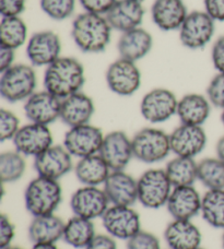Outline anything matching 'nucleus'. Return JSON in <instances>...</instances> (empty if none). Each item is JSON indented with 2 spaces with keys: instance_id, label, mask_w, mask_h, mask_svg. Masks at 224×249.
<instances>
[{
  "instance_id": "nucleus-1",
  "label": "nucleus",
  "mask_w": 224,
  "mask_h": 249,
  "mask_svg": "<svg viewBox=\"0 0 224 249\" xmlns=\"http://www.w3.org/2000/svg\"><path fill=\"white\" fill-rule=\"evenodd\" d=\"M84 83L86 69L75 57L61 56L45 68L44 89L60 100L82 91Z\"/></svg>"
},
{
  "instance_id": "nucleus-2",
  "label": "nucleus",
  "mask_w": 224,
  "mask_h": 249,
  "mask_svg": "<svg viewBox=\"0 0 224 249\" xmlns=\"http://www.w3.org/2000/svg\"><path fill=\"white\" fill-rule=\"evenodd\" d=\"M113 29L105 16L82 12L71 24V38L84 54H100L109 47Z\"/></svg>"
},
{
  "instance_id": "nucleus-3",
  "label": "nucleus",
  "mask_w": 224,
  "mask_h": 249,
  "mask_svg": "<svg viewBox=\"0 0 224 249\" xmlns=\"http://www.w3.org/2000/svg\"><path fill=\"white\" fill-rule=\"evenodd\" d=\"M62 196L59 180L37 175L25 187L24 206L32 216L53 214L61 204Z\"/></svg>"
},
{
  "instance_id": "nucleus-4",
  "label": "nucleus",
  "mask_w": 224,
  "mask_h": 249,
  "mask_svg": "<svg viewBox=\"0 0 224 249\" xmlns=\"http://www.w3.org/2000/svg\"><path fill=\"white\" fill-rule=\"evenodd\" d=\"M37 87V71L30 64H16L0 72V95L8 103H24Z\"/></svg>"
},
{
  "instance_id": "nucleus-5",
  "label": "nucleus",
  "mask_w": 224,
  "mask_h": 249,
  "mask_svg": "<svg viewBox=\"0 0 224 249\" xmlns=\"http://www.w3.org/2000/svg\"><path fill=\"white\" fill-rule=\"evenodd\" d=\"M133 158L145 164L163 162L172 153L169 133L156 127L139 129L131 137Z\"/></svg>"
},
{
  "instance_id": "nucleus-6",
  "label": "nucleus",
  "mask_w": 224,
  "mask_h": 249,
  "mask_svg": "<svg viewBox=\"0 0 224 249\" xmlns=\"http://www.w3.org/2000/svg\"><path fill=\"white\" fill-rule=\"evenodd\" d=\"M138 202L143 208L156 210L167 206L173 190L164 168H149L137 178Z\"/></svg>"
},
{
  "instance_id": "nucleus-7",
  "label": "nucleus",
  "mask_w": 224,
  "mask_h": 249,
  "mask_svg": "<svg viewBox=\"0 0 224 249\" xmlns=\"http://www.w3.org/2000/svg\"><path fill=\"white\" fill-rule=\"evenodd\" d=\"M216 23L205 10L189 12L178 30L182 45L190 51H199L207 47L216 33Z\"/></svg>"
},
{
  "instance_id": "nucleus-8",
  "label": "nucleus",
  "mask_w": 224,
  "mask_h": 249,
  "mask_svg": "<svg viewBox=\"0 0 224 249\" xmlns=\"http://www.w3.org/2000/svg\"><path fill=\"white\" fill-rule=\"evenodd\" d=\"M178 97L167 88H154L142 96L139 110L142 118L151 124L168 122L176 116Z\"/></svg>"
},
{
  "instance_id": "nucleus-9",
  "label": "nucleus",
  "mask_w": 224,
  "mask_h": 249,
  "mask_svg": "<svg viewBox=\"0 0 224 249\" xmlns=\"http://www.w3.org/2000/svg\"><path fill=\"white\" fill-rule=\"evenodd\" d=\"M105 82L114 94L123 97L132 96L142 84L141 70L137 62L119 57L107 67Z\"/></svg>"
},
{
  "instance_id": "nucleus-10",
  "label": "nucleus",
  "mask_w": 224,
  "mask_h": 249,
  "mask_svg": "<svg viewBox=\"0 0 224 249\" xmlns=\"http://www.w3.org/2000/svg\"><path fill=\"white\" fill-rule=\"evenodd\" d=\"M101 220L105 233L120 241L127 242L142 230L141 217L132 206L111 204Z\"/></svg>"
},
{
  "instance_id": "nucleus-11",
  "label": "nucleus",
  "mask_w": 224,
  "mask_h": 249,
  "mask_svg": "<svg viewBox=\"0 0 224 249\" xmlns=\"http://www.w3.org/2000/svg\"><path fill=\"white\" fill-rule=\"evenodd\" d=\"M25 46L26 58L34 68H46L61 57V39L59 35L51 30L38 31L30 35Z\"/></svg>"
},
{
  "instance_id": "nucleus-12",
  "label": "nucleus",
  "mask_w": 224,
  "mask_h": 249,
  "mask_svg": "<svg viewBox=\"0 0 224 249\" xmlns=\"http://www.w3.org/2000/svg\"><path fill=\"white\" fill-rule=\"evenodd\" d=\"M105 133L91 123L68 128L65 133L64 144L75 159H82L100 152Z\"/></svg>"
},
{
  "instance_id": "nucleus-13",
  "label": "nucleus",
  "mask_w": 224,
  "mask_h": 249,
  "mask_svg": "<svg viewBox=\"0 0 224 249\" xmlns=\"http://www.w3.org/2000/svg\"><path fill=\"white\" fill-rule=\"evenodd\" d=\"M69 204L74 215L94 221L102 219L111 202L103 187L81 186L71 195Z\"/></svg>"
},
{
  "instance_id": "nucleus-14",
  "label": "nucleus",
  "mask_w": 224,
  "mask_h": 249,
  "mask_svg": "<svg viewBox=\"0 0 224 249\" xmlns=\"http://www.w3.org/2000/svg\"><path fill=\"white\" fill-rule=\"evenodd\" d=\"M12 143L18 152L35 159L54 144V136L49 126L29 122L22 124Z\"/></svg>"
},
{
  "instance_id": "nucleus-15",
  "label": "nucleus",
  "mask_w": 224,
  "mask_h": 249,
  "mask_svg": "<svg viewBox=\"0 0 224 249\" xmlns=\"http://www.w3.org/2000/svg\"><path fill=\"white\" fill-rule=\"evenodd\" d=\"M98 154L112 171H125L134 159L131 137L123 130L105 133Z\"/></svg>"
},
{
  "instance_id": "nucleus-16",
  "label": "nucleus",
  "mask_w": 224,
  "mask_h": 249,
  "mask_svg": "<svg viewBox=\"0 0 224 249\" xmlns=\"http://www.w3.org/2000/svg\"><path fill=\"white\" fill-rule=\"evenodd\" d=\"M74 157L64 144H55L34 159V170L38 176L60 180L70 172H74Z\"/></svg>"
},
{
  "instance_id": "nucleus-17",
  "label": "nucleus",
  "mask_w": 224,
  "mask_h": 249,
  "mask_svg": "<svg viewBox=\"0 0 224 249\" xmlns=\"http://www.w3.org/2000/svg\"><path fill=\"white\" fill-rule=\"evenodd\" d=\"M169 141L174 155L196 159L207 146L208 136L203 126L181 124L169 133Z\"/></svg>"
},
{
  "instance_id": "nucleus-18",
  "label": "nucleus",
  "mask_w": 224,
  "mask_h": 249,
  "mask_svg": "<svg viewBox=\"0 0 224 249\" xmlns=\"http://www.w3.org/2000/svg\"><path fill=\"white\" fill-rule=\"evenodd\" d=\"M61 100L44 89L33 93L24 102L23 110L30 123L51 126L60 119Z\"/></svg>"
},
{
  "instance_id": "nucleus-19",
  "label": "nucleus",
  "mask_w": 224,
  "mask_h": 249,
  "mask_svg": "<svg viewBox=\"0 0 224 249\" xmlns=\"http://www.w3.org/2000/svg\"><path fill=\"white\" fill-rule=\"evenodd\" d=\"M203 195L194 186L174 187L165 208L175 220H194L200 214Z\"/></svg>"
},
{
  "instance_id": "nucleus-20",
  "label": "nucleus",
  "mask_w": 224,
  "mask_h": 249,
  "mask_svg": "<svg viewBox=\"0 0 224 249\" xmlns=\"http://www.w3.org/2000/svg\"><path fill=\"white\" fill-rule=\"evenodd\" d=\"M111 204L134 206L138 202V181L125 171H112L103 185Z\"/></svg>"
},
{
  "instance_id": "nucleus-21",
  "label": "nucleus",
  "mask_w": 224,
  "mask_h": 249,
  "mask_svg": "<svg viewBox=\"0 0 224 249\" xmlns=\"http://www.w3.org/2000/svg\"><path fill=\"white\" fill-rule=\"evenodd\" d=\"M150 13L156 28L164 32H178L189 11L184 0H154Z\"/></svg>"
},
{
  "instance_id": "nucleus-22",
  "label": "nucleus",
  "mask_w": 224,
  "mask_h": 249,
  "mask_svg": "<svg viewBox=\"0 0 224 249\" xmlns=\"http://www.w3.org/2000/svg\"><path fill=\"white\" fill-rule=\"evenodd\" d=\"M146 10L142 2L136 0H117L105 18L113 31L120 34L141 26Z\"/></svg>"
},
{
  "instance_id": "nucleus-23",
  "label": "nucleus",
  "mask_w": 224,
  "mask_h": 249,
  "mask_svg": "<svg viewBox=\"0 0 224 249\" xmlns=\"http://www.w3.org/2000/svg\"><path fill=\"white\" fill-rule=\"evenodd\" d=\"M95 113V104L90 95L83 91L75 93L61 100L60 121L68 128L91 123Z\"/></svg>"
},
{
  "instance_id": "nucleus-24",
  "label": "nucleus",
  "mask_w": 224,
  "mask_h": 249,
  "mask_svg": "<svg viewBox=\"0 0 224 249\" xmlns=\"http://www.w3.org/2000/svg\"><path fill=\"white\" fill-rule=\"evenodd\" d=\"M153 44L152 34L142 26H139L119 35L117 52L122 58L138 62L150 54Z\"/></svg>"
},
{
  "instance_id": "nucleus-25",
  "label": "nucleus",
  "mask_w": 224,
  "mask_h": 249,
  "mask_svg": "<svg viewBox=\"0 0 224 249\" xmlns=\"http://www.w3.org/2000/svg\"><path fill=\"white\" fill-rule=\"evenodd\" d=\"M163 236L169 249H197L203 242L201 231L192 220L172 219Z\"/></svg>"
},
{
  "instance_id": "nucleus-26",
  "label": "nucleus",
  "mask_w": 224,
  "mask_h": 249,
  "mask_svg": "<svg viewBox=\"0 0 224 249\" xmlns=\"http://www.w3.org/2000/svg\"><path fill=\"white\" fill-rule=\"evenodd\" d=\"M212 107L205 94L187 93L178 99L176 116L181 124L204 126L211 115Z\"/></svg>"
},
{
  "instance_id": "nucleus-27",
  "label": "nucleus",
  "mask_w": 224,
  "mask_h": 249,
  "mask_svg": "<svg viewBox=\"0 0 224 249\" xmlns=\"http://www.w3.org/2000/svg\"><path fill=\"white\" fill-rule=\"evenodd\" d=\"M66 221L56 213L33 216L28 229V236L33 244H57L62 241Z\"/></svg>"
},
{
  "instance_id": "nucleus-28",
  "label": "nucleus",
  "mask_w": 224,
  "mask_h": 249,
  "mask_svg": "<svg viewBox=\"0 0 224 249\" xmlns=\"http://www.w3.org/2000/svg\"><path fill=\"white\" fill-rule=\"evenodd\" d=\"M112 170L100 154L79 159L75 164V178L82 186L103 187Z\"/></svg>"
},
{
  "instance_id": "nucleus-29",
  "label": "nucleus",
  "mask_w": 224,
  "mask_h": 249,
  "mask_svg": "<svg viewBox=\"0 0 224 249\" xmlns=\"http://www.w3.org/2000/svg\"><path fill=\"white\" fill-rule=\"evenodd\" d=\"M96 234L94 221L73 215L66 221L62 241L74 248L86 249Z\"/></svg>"
},
{
  "instance_id": "nucleus-30",
  "label": "nucleus",
  "mask_w": 224,
  "mask_h": 249,
  "mask_svg": "<svg viewBox=\"0 0 224 249\" xmlns=\"http://www.w3.org/2000/svg\"><path fill=\"white\" fill-rule=\"evenodd\" d=\"M164 170L173 187L194 186L198 181V162L195 159L175 155L167 163Z\"/></svg>"
},
{
  "instance_id": "nucleus-31",
  "label": "nucleus",
  "mask_w": 224,
  "mask_h": 249,
  "mask_svg": "<svg viewBox=\"0 0 224 249\" xmlns=\"http://www.w3.org/2000/svg\"><path fill=\"white\" fill-rule=\"evenodd\" d=\"M29 28L21 17H1L0 20V46L19 50L26 45Z\"/></svg>"
},
{
  "instance_id": "nucleus-32",
  "label": "nucleus",
  "mask_w": 224,
  "mask_h": 249,
  "mask_svg": "<svg viewBox=\"0 0 224 249\" xmlns=\"http://www.w3.org/2000/svg\"><path fill=\"white\" fill-rule=\"evenodd\" d=\"M200 215L209 226L224 231V189L205 191L203 195Z\"/></svg>"
},
{
  "instance_id": "nucleus-33",
  "label": "nucleus",
  "mask_w": 224,
  "mask_h": 249,
  "mask_svg": "<svg viewBox=\"0 0 224 249\" xmlns=\"http://www.w3.org/2000/svg\"><path fill=\"white\" fill-rule=\"evenodd\" d=\"M26 157L15 150L0 154V178L3 185L13 184L22 179L26 172Z\"/></svg>"
},
{
  "instance_id": "nucleus-34",
  "label": "nucleus",
  "mask_w": 224,
  "mask_h": 249,
  "mask_svg": "<svg viewBox=\"0 0 224 249\" xmlns=\"http://www.w3.org/2000/svg\"><path fill=\"white\" fill-rule=\"evenodd\" d=\"M198 181L207 190L224 189V162L217 155L198 162Z\"/></svg>"
},
{
  "instance_id": "nucleus-35",
  "label": "nucleus",
  "mask_w": 224,
  "mask_h": 249,
  "mask_svg": "<svg viewBox=\"0 0 224 249\" xmlns=\"http://www.w3.org/2000/svg\"><path fill=\"white\" fill-rule=\"evenodd\" d=\"M77 0H39V7L49 19L65 21L74 16Z\"/></svg>"
},
{
  "instance_id": "nucleus-36",
  "label": "nucleus",
  "mask_w": 224,
  "mask_h": 249,
  "mask_svg": "<svg viewBox=\"0 0 224 249\" xmlns=\"http://www.w3.org/2000/svg\"><path fill=\"white\" fill-rule=\"evenodd\" d=\"M21 126L20 118L12 110L0 109V141H12Z\"/></svg>"
},
{
  "instance_id": "nucleus-37",
  "label": "nucleus",
  "mask_w": 224,
  "mask_h": 249,
  "mask_svg": "<svg viewBox=\"0 0 224 249\" xmlns=\"http://www.w3.org/2000/svg\"><path fill=\"white\" fill-rule=\"evenodd\" d=\"M205 95L213 107L224 108V72H217L210 80L205 90Z\"/></svg>"
},
{
  "instance_id": "nucleus-38",
  "label": "nucleus",
  "mask_w": 224,
  "mask_h": 249,
  "mask_svg": "<svg viewBox=\"0 0 224 249\" xmlns=\"http://www.w3.org/2000/svg\"><path fill=\"white\" fill-rule=\"evenodd\" d=\"M126 243L127 249H162L158 236L145 230L139 231Z\"/></svg>"
},
{
  "instance_id": "nucleus-39",
  "label": "nucleus",
  "mask_w": 224,
  "mask_h": 249,
  "mask_svg": "<svg viewBox=\"0 0 224 249\" xmlns=\"http://www.w3.org/2000/svg\"><path fill=\"white\" fill-rule=\"evenodd\" d=\"M16 237V225L10 216L2 213L0 216V249L12 245Z\"/></svg>"
},
{
  "instance_id": "nucleus-40",
  "label": "nucleus",
  "mask_w": 224,
  "mask_h": 249,
  "mask_svg": "<svg viewBox=\"0 0 224 249\" xmlns=\"http://www.w3.org/2000/svg\"><path fill=\"white\" fill-rule=\"evenodd\" d=\"M117 0H79L84 12L105 16Z\"/></svg>"
},
{
  "instance_id": "nucleus-41",
  "label": "nucleus",
  "mask_w": 224,
  "mask_h": 249,
  "mask_svg": "<svg viewBox=\"0 0 224 249\" xmlns=\"http://www.w3.org/2000/svg\"><path fill=\"white\" fill-rule=\"evenodd\" d=\"M26 8V0H0L1 17H21Z\"/></svg>"
},
{
  "instance_id": "nucleus-42",
  "label": "nucleus",
  "mask_w": 224,
  "mask_h": 249,
  "mask_svg": "<svg viewBox=\"0 0 224 249\" xmlns=\"http://www.w3.org/2000/svg\"><path fill=\"white\" fill-rule=\"evenodd\" d=\"M210 55L217 72H224V35L219 36L213 42Z\"/></svg>"
},
{
  "instance_id": "nucleus-43",
  "label": "nucleus",
  "mask_w": 224,
  "mask_h": 249,
  "mask_svg": "<svg viewBox=\"0 0 224 249\" xmlns=\"http://www.w3.org/2000/svg\"><path fill=\"white\" fill-rule=\"evenodd\" d=\"M86 249H118L117 239L107 233L96 234Z\"/></svg>"
},
{
  "instance_id": "nucleus-44",
  "label": "nucleus",
  "mask_w": 224,
  "mask_h": 249,
  "mask_svg": "<svg viewBox=\"0 0 224 249\" xmlns=\"http://www.w3.org/2000/svg\"><path fill=\"white\" fill-rule=\"evenodd\" d=\"M204 10L216 22H224V0H204Z\"/></svg>"
},
{
  "instance_id": "nucleus-45",
  "label": "nucleus",
  "mask_w": 224,
  "mask_h": 249,
  "mask_svg": "<svg viewBox=\"0 0 224 249\" xmlns=\"http://www.w3.org/2000/svg\"><path fill=\"white\" fill-rule=\"evenodd\" d=\"M16 51L0 46V72L16 65Z\"/></svg>"
},
{
  "instance_id": "nucleus-46",
  "label": "nucleus",
  "mask_w": 224,
  "mask_h": 249,
  "mask_svg": "<svg viewBox=\"0 0 224 249\" xmlns=\"http://www.w3.org/2000/svg\"><path fill=\"white\" fill-rule=\"evenodd\" d=\"M216 155L224 162V135L217 141Z\"/></svg>"
},
{
  "instance_id": "nucleus-47",
  "label": "nucleus",
  "mask_w": 224,
  "mask_h": 249,
  "mask_svg": "<svg viewBox=\"0 0 224 249\" xmlns=\"http://www.w3.org/2000/svg\"><path fill=\"white\" fill-rule=\"evenodd\" d=\"M31 249H59L57 244H34Z\"/></svg>"
},
{
  "instance_id": "nucleus-48",
  "label": "nucleus",
  "mask_w": 224,
  "mask_h": 249,
  "mask_svg": "<svg viewBox=\"0 0 224 249\" xmlns=\"http://www.w3.org/2000/svg\"><path fill=\"white\" fill-rule=\"evenodd\" d=\"M1 249H24V248L19 247V246H15V245H10V246L4 247V248H1Z\"/></svg>"
},
{
  "instance_id": "nucleus-49",
  "label": "nucleus",
  "mask_w": 224,
  "mask_h": 249,
  "mask_svg": "<svg viewBox=\"0 0 224 249\" xmlns=\"http://www.w3.org/2000/svg\"><path fill=\"white\" fill-rule=\"evenodd\" d=\"M221 123L224 127V108L222 109V113H221Z\"/></svg>"
},
{
  "instance_id": "nucleus-50",
  "label": "nucleus",
  "mask_w": 224,
  "mask_h": 249,
  "mask_svg": "<svg viewBox=\"0 0 224 249\" xmlns=\"http://www.w3.org/2000/svg\"><path fill=\"white\" fill-rule=\"evenodd\" d=\"M221 243H222V248L224 249V231L222 233V237H221Z\"/></svg>"
},
{
  "instance_id": "nucleus-51",
  "label": "nucleus",
  "mask_w": 224,
  "mask_h": 249,
  "mask_svg": "<svg viewBox=\"0 0 224 249\" xmlns=\"http://www.w3.org/2000/svg\"><path fill=\"white\" fill-rule=\"evenodd\" d=\"M136 1H139V2H143V1H145V0H136Z\"/></svg>"
},
{
  "instance_id": "nucleus-52",
  "label": "nucleus",
  "mask_w": 224,
  "mask_h": 249,
  "mask_svg": "<svg viewBox=\"0 0 224 249\" xmlns=\"http://www.w3.org/2000/svg\"><path fill=\"white\" fill-rule=\"evenodd\" d=\"M197 249H205V248H204V247H201V246H200V247H198Z\"/></svg>"
},
{
  "instance_id": "nucleus-53",
  "label": "nucleus",
  "mask_w": 224,
  "mask_h": 249,
  "mask_svg": "<svg viewBox=\"0 0 224 249\" xmlns=\"http://www.w3.org/2000/svg\"><path fill=\"white\" fill-rule=\"evenodd\" d=\"M168 249H169V248H168Z\"/></svg>"
}]
</instances>
